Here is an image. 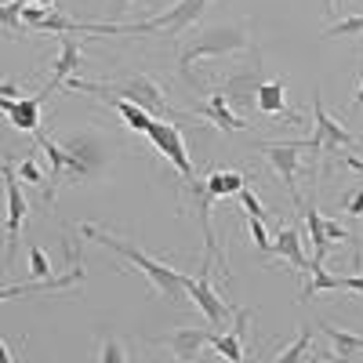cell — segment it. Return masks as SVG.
I'll list each match as a JSON object with an SVG mask.
<instances>
[{
	"label": "cell",
	"mask_w": 363,
	"mask_h": 363,
	"mask_svg": "<svg viewBox=\"0 0 363 363\" xmlns=\"http://www.w3.org/2000/svg\"><path fill=\"white\" fill-rule=\"evenodd\" d=\"M207 4H211V0H174L167 11L145 18V22H131V26H116V22H109V26H87V22H84V29H87V33H135V37L160 33V29H164V33L178 37L182 29L196 26V18L207 11Z\"/></svg>",
	"instance_id": "3957f363"
},
{
	"label": "cell",
	"mask_w": 363,
	"mask_h": 363,
	"mask_svg": "<svg viewBox=\"0 0 363 363\" xmlns=\"http://www.w3.org/2000/svg\"><path fill=\"white\" fill-rule=\"evenodd\" d=\"M359 106H363V80H359V91L352 95V109H359Z\"/></svg>",
	"instance_id": "74e56055"
},
{
	"label": "cell",
	"mask_w": 363,
	"mask_h": 363,
	"mask_svg": "<svg viewBox=\"0 0 363 363\" xmlns=\"http://www.w3.org/2000/svg\"><path fill=\"white\" fill-rule=\"evenodd\" d=\"M335 4H338V0H323V11H327V15H335Z\"/></svg>",
	"instance_id": "ab89813d"
},
{
	"label": "cell",
	"mask_w": 363,
	"mask_h": 363,
	"mask_svg": "<svg viewBox=\"0 0 363 363\" xmlns=\"http://www.w3.org/2000/svg\"><path fill=\"white\" fill-rule=\"evenodd\" d=\"M66 149V167L73 178H87L102 167V142L95 135H73L62 142Z\"/></svg>",
	"instance_id": "9c48e42d"
},
{
	"label": "cell",
	"mask_w": 363,
	"mask_h": 363,
	"mask_svg": "<svg viewBox=\"0 0 363 363\" xmlns=\"http://www.w3.org/2000/svg\"><path fill=\"white\" fill-rule=\"evenodd\" d=\"M66 87L73 91H91V95H113V99H128L135 106H142L145 113H153V116H174L167 109V99H164V91L157 80H149V77H128V80H106V84H87V80H77L69 77Z\"/></svg>",
	"instance_id": "277c9868"
},
{
	"label": "cell",
	"mask_w": 363,
	"mask_h": 363,
	"mask_svg": "<svg viewBox=\"0 0 363 363\" xmlns=\"http://www.w3.org/2000/svg\"><path fill=\"white\" fill-rule=\"evenodd\" d=\"M313 116H316V135L313 138H301L306 149H330V153H338V149H349V145H359L363 138L345 131L335 116H330L320 102V95H313Z\"/></svg>",
	"instance_id": "52a82bcc"
},
{
	"label": "cell",
	"mask_w": 363,
	"mask_h": 363,
	"mask_svg": "<svg viewBox=\"0 0 363 363\" xmlns=\"http://www.w3.org/2000/svg\"><path fill=\"white\" fill-rule=\"evenodd\" d=\"M186 291H189V298L203 309V316L215 323V327H218V323H229V320L236 316V313L225 306V301L218 298V291L211 287V262H203L200 277H189V280H186Z\"/></svg>",
	"instance_id": "ba28073f"
},
{
	"label": "cell",
	"mask_w": 363,
	"mask_h": 363,
	"mask_svg": "<svg viewBox=\"0 0 363 363\" xmlns=\"http://www.w3.org/2000/svg\"><path fill=\"white\" fill-rule=\"evenodd\" d=\"M306 229H309V240H313V258L316 262H323L327 258V251L330 247H335V244H330V240H327V233H323V215H320V211H316V200H309L306 203Z\"/></svg>",
	"instance_id": "603a6c76"
},
{
	"label": "cell",
	"mask_w": 363,
	"mask_h": 363,
	"mask_svg": "<svg viewBox=\"0 0 363 363\" xmlns=\"http://www.w3.org/2000/svg\"><path fill=\"white\" fill-rule=\"evenodd\" d=\"M309 349H313V335H309V330H301V335H298V342H294L291 349H284L277 359H280V363H298L301 356H309Z\"/></svg>",
	"instance_id": "83f0119b"
},
{
	"label": "cell",
	"mask_w": 363,
	"mask_h": 363,
	"mask_svg": "<svg viewBox=\"0 0 363 363\" xmlns=\"http://www.w3.org/2000/svg\"><path fill=\"white\" fill-rule=\"evenodd\" d=\"M345 215H352V218H363V186H352L349 193H345Z\"/></svg>",
	"instance_id": "f546056e"
},
{
	"label": "cell",
	"mask_w": 363,
	"mask_h": 363,
	"mask_svg": "<svg viewBox=\"0 0 363 363\" xmlns=\"http://www.w3.org/2000/svg\"><path fill=\"white\" fill-rule=\"evenodd\" d=\"M323 233H327L330 244H345V240H352V233H349V229H342L335 218H323Z\"/></svg>",
	"instance_id": "1f68e13d"
},
{
	"label": "cell",
	"mask_w": 363,
	"mask_h": 363,
	"mask_svg": "<svg viewBox=\"0 0 363 363\" xmlns=\"http://www.w3.org/2000/svg\"><path fill=\"white\" fill-rule=\"evenodd\" d=\"M4 182H8V251L18 244V236H22V218H26V211L29 203L22 200V189H18V174L11 167V160H4Z\"/></svg>",
	"instance_id": "30bf717a"
},
{
	"label": "cell",
	"mask_w": 363,
	"mask_h": 363,
	"mask_svg": "<svg viewBox=\"0 0 363 363\" xmlns=\"http://www.w3.org/2000/svg\"><path fill=\"white\" fill-rule=\"evenodd\" d=\"M251 44V29L247 22H236V26H203L196 29V33L178 44V80L186 84L189 91H196V95H207L211 87H203V80L196 77V58L203 55H233V51H244Z\"/></svg>",
	"instance_id": "6da1fadb"
},
{
	"label": "cell",
	"mask_w": 363,
	"mask_h": 363,
	"mask_svg": "<svg viewBox=\"0 0 363 363\" xmlns=\"http://www.w3.org/2000/svg\"><path fill=\"white\" fill-rule=\"evenodd\" d=\"M255 106H258V113H265V116L301 120V116L287 113V106H284V80H280V77H277V80H262V84H258V91H255Z\"/></svg>",
	"instance_id": "9a60e30c"
},
{
	"label": "cell",
	"mask_w": 363,
	"mask_h": 363,
	"mask_svg": "<svg viewBox=\"0 0 363 363\" xmlns=\"http://www.w3.org/2000/svg\"><path fill=\"white\" fill-rule=\"evenodd\" d=\"M269 222H262V218H255V215H247V233H251V240H255V247H258V255L265 258V255H272V236H269V229H265Z\"/></svg>",
	"instance_id": "d4e9b609"
},
{
	"label": "cell",
	"mask_w": 363,
	"mask_h": 363,
	"mask_svg": "<svg viewBox=\"0 0 363 363\" xmlns=\"http://www.w3.org/2000/svg\"><path fill=\"white\" fill-rule=\"evenodd\" d=\"M29 4V0H8V4H4V29H8V33H15V29H18V11Z\"/></svg>",
	"instance_id": "4dcf8cb0"
},
{
	"label": "cell",
	"mask_w": 363,
	"mask_h": 363,
	"mask_svg": "<svg viewBox=\"0 0 363 363\" xmlns=\"http://www.w3.org/2000/svg\"><path fill=\"white\" fill-rule=\"evenodd\" d=\"M233 200H236L240 207H244L247 215H255V218H262V222H272V215H269V211L262 207V200H258V196L251 193V186H244V189H240V193H236Z\"/></svg>",
	"instance_id": "484cf974"
},
{
	"label": "cell",
	"mask_w": 363,
	"mask_h": 363,
	"mask_svg": "<svg viewBox=\"0 0 363 363\" xmlns=\"http://www.w3.org/2000/svg\"><path fill=\"white\" fill-rule=\"evenodd\" d=\"M84 284V258L66 272V277H48V280H33L26 287H4L0 291V298H26V294H44V291H66V287H77Z\"/></svg>",
	"instance_id": "4fadbf2b"
},
{
	"label": "cell",
	"mask_w": 363,
	"mask_h": 363,
	"mask_svg": "<svg viewBox=\"0 0 363 363\" xmlns=\"http://www.w3.org/2000/svg\"><path fill=\"white\" fill-rule=\"evenodd\" d=\"M320 330L327 335V342H330V349H335L338 359L363 356V335H352V330H345V327H335L330 320H320Z\"/></svg>",
	"instance_id": "e0dca14e"
},
{
	"label": "cell",
	"mask_w": 363,
	"mask_h": 363,
	"mask_svg": "<svg viewBox=\"0 0 363 363\" xmlns=\"http://www.w3.org/2000/svg\"><path fill=\"white\" fill-rule=\"evenodd\" d=\"M131 4H135V0H109V18H113V22H120V18H124V15L131 11Z\"/></svg>",
	"instance_id": "e575fe53"
},
{
	"label": "cell",
	"mask_w": 363,
	"mask_h": 363,
	"mask_svg": "<svg viewBox=\"0 0 363 363\" xmlns=\"http://www.w3.org/2000/svg\"><path fill=\"white\" fill-rule=\"evenodd\" d=\"M77 66H80V44H77L73 33H66V37H62V55H58V62H55V69H51V80H48V87L40 91V99H48L55 87H62V84L73 77Z\"/></svg>",
	"instance_id": "5bb4252c"
},
{
	"label": "cell",
	"mask_w": 363,
	"mask_h": 363,
	"mask_svg": "<svg viewBox=\"0 0 363 363\" xmlns=\"http://www.w3.org/2000/svg\"><path fill=\"white\" fill-rule=\"evenodd\" d=\"M225 91H215V95H211L200 109H196V116H207L211 120V124H218L222 131H244L247 128V120L244 116H233L229 109H225Z\"/></svg>",
	"instance_id": "2e32d148"
},
{
	"label": "cell",
	"mask_w": 363,
	"mask_h": 363,
	"mask_svg": "<svg viewBox=\"0 0 363 363\" xmlns=\"http://www.w3.org/2000/svg\"><path fill=\"white\" fill-rule=\"evenodd\" d=\"M29 277L33 280H48L51 277V262H48V255L37 244H29Z\"/></svg>",
	"instance_id": "4316f807"
},
{
	"label": "cell",
	"mask_w": 363,
	"mask_h": 363,
	"mask_svg": "<svg viewBox=\"0 0 363 363\" xmlns=\"http://www.w3.org/2000/svg\"><path fill=\"white\" fill-rule=\"evenodd\" d=\"M0 109L8 113L11 128L15 131H40V109H44V99L33 95V99H0Z\"/></svg>",
	"instance_id": "8fae6325"
},
{
	"label": "cell",
	"mask_w": 363,
	"mask_h": 363,
	"mask_svg": "<svg viewBox=\"0 0 363 363\" xmlns=\"http://www.w3.org/2000/svg\"><path fill=\"white\" fill-rule=\"evenodd\" d=\"M0 95H4V99H22V95H18V84H11V80L0 87Z\"/></svg>",
	"instance_id": "8d00e7d4"
},
{
	"label": "cell",
	"mask_w": 363,
	"mask_h": 363,
	"mask_svg": "<svg viewBox=\"0 0 363 363\" xmlns=\"http://www.w3.org/2000/svg\"><path fill=\"white\" fill-rule=\"evenodd\" d=\"M247 182H251L247 171H211L203 178V189L215 196V200H225V196H236L240 189L247 186Z\"/></svg>",
	"instance_id": "d6986e66"
},
{
	"label": "cell",
	"mask_w": 363,
	"mask_h": 363,
	"mask_svg": "<svg viewBox=\"0 0 363 363\" xmlns=\"http://www.w3.org/2000/svg\"><path fill=\"white\" fill-rule=\"evenodd\" d=\"M255 149H258V153L272 164V171H277V174L284 178V186H287V193H291L294 207H298V211H306V203H301V193H298V182H294L306 142H258Z\"/></svg>",
	"instance_id": "5b68a950"
},
{
	"label": "cell",
	"mask_w": 363,
	"mask_h": 363,
	"mask_svg": "<svg viewBox=\"0 0 363 363\" xmlns=\"http://www.w3.org/2000/svg\"><path fill=\"white\" fill-rule=\"evenodd\" d=\"M102 99L120 113V120H124V124H128L131 131H142V135H145V131H149V124L157 120L153 113H145L142 106H135V102H128V99H113V95H102Z\"/></svg>",
	"instance_id": "44dd1931"
},
{
	"label": "cell",
	"mask_w": 363,
	"mask_h": 363,
	"mask_svg": "<svg viewBox=\"0 0 363 363\" xmlns=\"http://www.w3.org/2000/svg\"><path fill=\"white\" fill-rule=\"evenodd\" d=\"M149 142L157 145V153L160 157H167L171 164H174V171L182 174L193 186V182H200L196 178V167H193V160H189V153H186V138H182V131L174 128V124H164V120H153L149 124Z\"/></svg>",
	"instance_id": "8992f818"
},
{
	"label": "cell",
	"mask_w": 363,
	"mask_h": 363,
	"mask_svg": "<svg viewBox=\"0 0 363 363\" xmlns=\"http://www.w3.org/2000/svg\"><path fill=\"white\" fill-rule=\"evenodd\" d=\"M342 164H345L349 171H356V174H363V160H359V157H352V153H342Z\"/></svg>",
	"instance_id": "d590c367"
},
{
	"label": "cell",
	"mask_w": 363,
	"mask_h": 363,
	"mask_svg": "<svg viewBox=\"0 0 363 363\" xmlns=\"http://www.w3.org/2000/svg\"><path fill=\"white\" fill-rule=\"evenodd\" d=\"M80 233H84V236H91L95 244L109 247L113 255L135 262V265L145 272V280H149V287H153V291H160V294H167V298H182V291H186V280H189V277H182V272H174L171 265H164V262H157V258L142 255L138 247H131V244H128V240H116L113 233H106V229H99V225H91V222H84V225H80Z\"/></svg>",
	"instance_id": "7a4b0ae2"
},
{
	"label": "cell",
	"mask_w": 363,
	"mask_h": 363,
	"mask_svg": "<svg viewBox=\"0 0 363 363\" xmlns=\"http://www.w3.org/2000/svg\"><path fill=\"white\" fill-rule=\"evenodd\" d=\"M29 4H40V8H55L58 0H29Z\"/></svg>",
	"instance_id": "f35d334b"
},
{
	"label": "cell",
	"mask_w": 363,
	"mask_h": 363,
	"mask_svg": "<svg viewBox=\"0 0 363 363\" xmlns=\"http://www.w3.org/2000/svg\"><path fill=\"white\" fill-rule=\"evenodd\" d=\"M18 178H22V182H29V186H40V189H44V171L37 167V160H33V157H26V160L18 164Z\"/></svg>",
	"instance_id": "f1b7e54d"
},
{
	"label": "cell",
	"mask_w": 363,
	"mask_h": 363,
	"mask_svg": "<svg viewBox=\"0 0 363 363\" xmlns=\"http://www.w3.org/2000/svg\"><path fill=\"white\" fill-rule=\"evenodd\" d=\"M211 338H215V330H203V327H178L167 335V349L174 352V359L189 363L200 356L203 345H211Z\"/></svg>",
	"instance_id": "7c38bea8"
},
{
	"label": "cell",
	"mask_w": 363,
	"mask_h": 363,
	"mask_svg": "<svg viewBox=\"0 0 363 363\" xmlns=\"http://www.w3.org/2000/svg\"><path fill=\"white\" fill-rule=\"evenodd\" d=\"M363 33V15H349V18H335L323 29V40H335V37H359Z\"/></svg>",
	"instance_id": "cb8c5ba5"
},
{
	"label": "cell",
	"mask_w": 363,
	"mask_h": 363,
	"mask_svg": "<svg viewBox=\"0 0 363 363\" xmlns=\"http://www.w3.org/2000/svg\"><path fill=\"white\" fill-rule=\"evenodd\" d=\"M272 255H284L294 269H309L306 251H301V225H277V240H272Z\"/></svg>",
	"instance_id": "ac0fdd59"
},
{
	"label": "cell",
	"mask_w": 363,
	"mask_h": 363,
	"mask_svg": "<svg viewBox=\"0 0 363 363\" xmlns=\"http://www.w3.org/2000/svg\"><path fill=\"white\" fill-rule=\"evenodd\" d=\"M309 272H313V277H309V284L306 287H301V294H298V301H301V306H306V301H313L316 294H323V291H338V277H330V272L323 269V262H309Z\"/></svg>",
	"instance_id": "7402d4cb"
},
{
	"label": "cell",
	"mask_w": 363,
	"mask_h": 363,
	"mask_svg": "<svg viewBox=\"0 0 363 363\" xmlns=\"http://www.w3.org/2000/svg\"><path fill=\"white\" fill-rule=\"evenodd\" d=\"M99 359H106V363H124L128 352L120 349L116 342H102V345H99Z\"/></svg>",
	"instance_id": "d6a6232c"
},
{
	"label": "cell",
	"mask_w": 363,
	"mask_h": 363,
	"mask_svg": "<svg viewBox=\"0 0 363 363\" xmlns=\"http://www.w3.org/2000/svg\"><path fill=\"white\" fill-rule=\"evenodd\" d=\"M244 320H247V313L240 309V313H236V330H233V335H218V330H215V338H211V345L218 349V356H225V359H233V363H244V359H247L244 342H240V335H244Z\"/></svg>",
	"instance_id": "ffe728a7"
},
{
	"label": "cell",
	"mask_w": 363,
	"mask_h": 363,
	"mask_svg": "<svg viewBox=\"0 0 363 363\" xmlns=\"http://www.w3.org/2000/svg\"><path fill=\"white\" fill-rule=\"evenodd\" d=\"M338 291H349V294H363V272H356V277H338Z\"/></svg>",
	"instance_id": "836d02e7"
}]
</instances>
